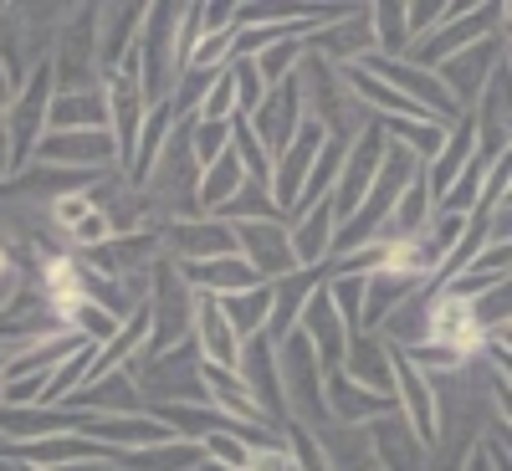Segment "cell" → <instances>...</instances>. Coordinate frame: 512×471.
I'll list each match as a JSON object with an SVG mask.
<instances>
[{"mask_svg":"<svg viewBox=\"0 0 512 471\" xmlns=\"http://www.w3.org/2000/svg\"><path fill=\"white\" fill-rule=\"evenodd\" d=\"M333 231H338V221H333V205H328V200H318L313 210H303V216H297V221L287 226V241H292L297 267L323 272L328 251H333Z\"/></svg>","mask_w":512,"mask_h":471,"instance_id":"obj_9","label":"cell"},{"mask_svg":"<svg viewBox=\"0 0 512 471\" xmlns=\"http://www.w3.org/2000/svg\"><path fill=\"white\" fill-rule=\"evenodd\" d=\"M11 272V256H6V246H0V277H6Z\"/></svg>","mask_w":512,"mask_h":471,"instance_id":"obj_23","label":"cell"},{"mask_svg":"<svg viewBox=\"0 0 512 471\" xmlns=\"http://www.w3.org/2000/svg\"><path fill=\"white\" fill-rule=\"evenodd\" d=\"M231 231H236V256L262 282L303 272V267H297V256H292V241H287V226L282 221H241Z\"/></svg>","mask_w":512,"mask_h":471,"instance_id":"obj_4","label":"cell"},{"mask_svg":"<svg viewBox=\"0 0 512 471\" xmlns=\"http://www.w3.org/2000/svg\"><path fill=\"white\" fill-rule=\"evenodd\" d=\"M139 31H144V6H113L98 16V72H134V47H139Z\"/></svg>","mask_w":512,"mask_h":471,"instance_id":"obj_7","label":"cell"},{"mask_svg":"<svg viewBox=\"0 0 512 471\" xmlns=\"http://www.w3.org/2000/svg\"><path fill=\"white\" fill-rule=\"evenodd\" d=\"M226 77H231V93H236V113L241 118L267 98V88H262V77H256L251 62H226Z\"/></svg>","mask_w":512,"mask_h":471,"instance_id":"obj_17","label":"cell"},{"mask_svg":"<svg viewBox=\"0 0 512 471\" xmlns=\"http://www.w3.org/2000/svg\"><path fill=\"white\" fill-rule=\"evenodd\" d=\"M11 98H16V82L6 77V67H0V123H6V113H11Z\"/></svg>","mask_w":512,"mask_h":471,"instance_id":"obj_21","label":"cell"},{"mask_svg":"<svg viewBox=\"0 0 512 471\" xmlns=\"http://www.w3.org/2000/svg\"><path fill=\"white\" fill-rule=\"evenodd\" d=\"M241 185H246V169H241V159L226 149L216 164L200 169V180H195V210H200V216H221V210L236 200Z\"/></svg>","mask_w":512,"mask_h":471,"instance_id":"obj_11","label":"cell"},{"mask_svg":"<svg viewBox=\"0 0 512 471\" xmlns=\"http://www.w3.org/2000/svg\"><path fill=\"white\" fill-rule=\"evenodd\" d=\"M323 144H328V128H323L318 118H303V128L292 134V144L272 159L267 195H272L277 210H292V205H297V195H303V185H308V169H313V159L323 154Z\"/></svg>","mask_w":512,"mask_h":471,"instance_id":"obj_3","label":"cell"},{"mask_svg":"<svg viewBox=\"0 0 512 471\" xmlns=\"http://www.w3.org/2000/svg\"><path fill=\"white\" fill-rule=\"evenodd\" d=\"M21 471H41V466H21Z\"/></svg>","mask_w":512,"mask_h":471,"instance_id":"obj_24","label":"cell"},{"mask_svg":"<svg viewBox=\"0 0 512 471\" xmlns=\"http://www.w3.org/2000/svg\"><path fill=\"white\" fill-rule=\"evenodd\" d=\"M93 210H98V205H93V190H77V195H57V200H52V221H57L62 231H72V226H77L82 216H93Z\"/></svg>","mask_w":512,"mask_h":471,"instance_id":"obj_19","label":"cell"},{"mask_svg":"<svg viewBox=\"0 0 512 471\" xmlns=\"http://www.w3.org/2000/svg\"><path fill=\"white\" fill-rule=\"evenodd\" d=\"M31 164H52V169H108L118 164V149H113V134L98 128V134H41L36 149H31Z\"/></svg>","mask_w":512,"mask_h":471,"instance_id":"obj_5","label":"cell"},{"mask_svg":"<svg viewBox=\"0 0 512 471\" xmlns=\"http://www.w3.org/2000/svg\"><path fill=\"white\" fill-rule=\"evenodd\" d=\"M338 369H344L349 379L359 374L364 390H374V395H390V354H384V349L374 344V338L354 333V338H349V354H344V364H338Z\"/></svg>","mask_w":512,"mask_h":471,"instance_id":"obj_14","label":"cell"},{"mask_svg":"<svg viewBox=\"0 0 512 471\" xmlns=\"http://www.w3.org/2000/svg\"><path fill=\"white\" fill-rule=\"evenodd\" d=\"M175 246L185 251V262H216V256H236V231L216 216H195L175 226Z\"/></svg>","mask_w":512,"mask_h":471,"instance_id":"obj_10","label":"cell"},{"mask_svg":"<svg viewBox=\"0 0 512 471\" xmlns=\"http://www.w3.org/2000/svg\"><path fill=\"white\" fill-rule=\"evenodd\" d=\"M466 471H507L502 456H492L487 446H472V456H466Z\"/></svg>","mask_w":512,"mask_h":471,"instance_id":"obj_20","label":"cell"},{"mask_svg":"<svg viewBox=\"0 0 512 471\" xmlns=\"http://www.w3.org/2000/svg\"><path fill=\"white\" fill-rule=\"evenodd\" d=\"M303 57H308V41H277V47L256 52L251 67H256V77H262V88H277V82H287L297 67H303Z\"/></svg>","mask_w":512,"mask_h":471,"instance_id":"obj_16","label":"cell"},{"mask_svg":"<svg viewBox=\"0 0 512 471\" xmlns=\"http://www.w3.org/2000/svg\"><path fill=\"white\" fill-rule=\"evenodd\" d=\"M11 175V144H6V134H0V180Z\"/></svg>","mask_w":512,"mask_h":471,"instance_id":"obj_22","label":"cell"},{"mask_svg":"<svg viewBox=\"0 0 512 471\" xmlns=\"http://www.w3.org/2000/svg\"><path fill=\"white\" fill-rule=\"evenodd\" d=\"M52 82H57V67L52 62H36L31 82H26V88H16V98H11V113H6V123H0V134H6V144H11V169H26L36 139L47 134V108L57 98Z\"/></svg>","mask_w":512,"mask_h":471,"instance_id":"obj_1","label":"cell"},{"mask_svg":"<svg viewBox=\"0 0 512 471\" xmlns=\"http://www.w3.org/2000/svg\"><path fill=\"white\" fill-rule=\"evenodd\" d=\"M216 308L226 313L231 333L246 344L251 333H262V328H267V313H272V282H256V287H246V292L216 297Z\"/></svg>","mask_w":512,"mask_h":471,"instance_id":"obj_13","label":"cell"},{"mask_svg":"<svg viewBox=\"0 0 512 471\" xmlns=\"http://www.w3.org/2000/svg\"><path fill=\"white\" fill-rule=\"evenodd\" d=\"M303 118H308V103H303V82H297V72H292L287 82L267 88V98L256 103L251 113H246V128L256 134V144L267 149V159H277V154L292 144V134H297V128H303Z\"/></svg>","mask_w":512,"mask_h":471,"instance_id":"obj_2","label":"cell"},{"mask_svg":"<svg viewBox=\"0 0 512 471\" xmlns=\"http://www.w3.org/2000/svg\"><path fill=\"white\" fill-rule=\"evenodd\" d=\"M236 374H241V384H246L251 405L262 410V420L287 410V400H282V379H277V344H272L267 333H251L246 344H241Z\"/></svg>","mask_w":512,"mask_h":471,"instance_id":"obj_6","label":"cell"},{"mask_svg":"<svg viewBox=\"0 0 512 471\" xmlns=\"http://www.w3.org/2000/svg\"><path fill=\"white\" fill-rule=\"evenodd\" d=\"M369 31H374V57H390L400 62V52L410 47V31H405V6H369Z\"/></svg>","mask_w":512,"mask_h":471,"instance_id":"obj_15","label":"cell"},{"mask_svg":"<svg viewBox=\"0 0 512 471\" xmlns=\"http://www.w3.org/2000/svg\"><path fill=\"white\" fill-rule=\"evenodd\" d=\"M77 246H88V251H98V246H108L113 236H118V226H113V216L108 210H93V216H82L72 231H67Z\"/></svg>","mask_w":512,"mask_h":471,"instance_id":"obj_18","label":"cell"},{"mask_svg":"<svg viewBox=\"0 0 512 471\" xmlns=\"http://www.w3.org/2000/svg\"><path fill=\"white\" fill-rule=\"evenodd\" d=\"M425 226H431V195H425V180L415 175L405 190H400V200H395V210H390V221L379 226V236L374 241H410V236H420Z\"/></svg>","mask_w":512,"mask_h":471,"instance_id":"obj_12","label":"cell"},{"mask_svg":"<svg viewBox=\"0 0 512 471\" xmlns=\"http://www.w3.org/2000/svg\"><path fill=\"white\" fill-rule=\"evenodd\" d=\"M47 128L52 134H98V128H108V93L103 88L57 93L47 108Z\"/></svg>","mask_w":512,"mask_h":471,"instance_id":"obj_8","label":"cell"}]
</instances>
